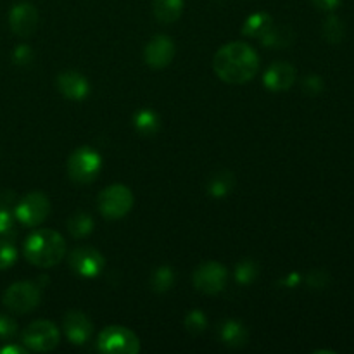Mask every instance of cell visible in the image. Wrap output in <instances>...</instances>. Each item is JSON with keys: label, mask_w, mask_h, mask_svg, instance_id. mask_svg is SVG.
I'll list each match as a JSON object with an SVG mask.
<instances>
[{"label": "cell", "mask_w": 354, "mask_h": 354, "mask_svg": "<svg viewBox=\"0 0 354 354\" xmlns=\"http://www.w3.org/2000/svg\"><path fill=\"white\" fill-rule=\"evenodd\" d=\"M328 273L325 270H313V272L308 275V286L313 287V289H325L328 286Z\"/></svg>", "instance_id": "cell-30"}, {"label": "cell", "mask_w": 354, "mask_h": 354, "mask_svg": "<svg viewBox=\"0 0 354 354\" xmlns=\"http://www.w3.org/2000/svg\"><path fill=\"white\" fill-rule=\"evenodd\" d=\"M16 322L10 317H7V315H0V341H9V339L16 335Z\"/></svg>", "instance_id": "cell-29"}, {"label": "cell", "mask_w": 354, "mask_h": 354, "mask_svg": "<svg viewBox=\"0 0 354 354\" xmlns=\"http://www.w3.org/2000/svg\"><path fill=\"white\" fill-rule=\"evenodd\" d=\"M12 59L17 66H28L33 61V52H31V48L28 45H19L12 52Z\"/></svg>", "instance_id": "cell-31"}, {"label": "cell", "mask_w": 354, "mask_h": 354, "mask_svg": "<svg viewBox=\"0 0 354 354\" xmlns=\"http://www.w3.org/2000/svg\"><path fill=\"white\" fill-rule=\"evenodd\" d=\"M0 354H26V349L21 346H6L0 349Z\"/></svg>", "instance_id": "cell-34"}, {"label": "cell", "mask_w": 354, "mask_h": 354, "mask_svg": "<svg viewBox=\"0 0 354 354\" xmlns=\"http://www.w3.org/2000/svg\"><path fill=\"white\" fill-rule=\"evenodd\" d=\"M97 346L106 354H137L140 353V341L127 327L111 325L104 328L97 339Z\"/></svg>", "instance_id": "cell-4"}, {"label": "cell", "mask_w": 354, "mask_h": 354, "mask_svg": "<svg viewBox=\"0 0 354 354\" xmlns=\"http://www.w3.org/2000/svg\"><path fill=\"white\" fill-rule=\"evenodd\" d=\"M152 10L159 23L171 24L180 19L183 12V0H154Z\"/></svg>", "instance_id": "cell-17"}, {"label": "cell", "mask_w": 354, "mask_h": 354, "mask_svg": "<svg viewBox=\"0 0 354 354\" xmlns=\"http://www.w3.org/2000/svg\"><path fill=\"white\" fill-rule=\"evenodd\" d=\"M213 69L221 82L244 85L258 73L259 55L245 41H232L214 54Z\"/></svg>", "instance_id": "cell-1"}, {"label": "cell", "mask_w": 354, "mask_h": 354, "mask_svg": "<svg viewBox=\"0 0 354 354\" xmlns=\"http://www.w3.org/2000/svg\"><path fill=\"white\" fill-rule=\"evenodd\" d=\"M185 327L190 334H194V335L203 334L207 327V320H206V317H204L203 311H199V310L189 311L185 317Z\"/></svg>", "instance_id": "cell-26"}, {"label": "cell", "mask_w": 354, "mask_h": 354, "mask_svg": "<svg viewBox=\"0 0 354 354\" xmlns=\"http://www.w3.org/2000/svg\"><path fill=\"white\" fill-rule=\"evenodd\" d=\"M61 341L57 327L48 320H37L23 332V342L28 349L37 353H48L57 348Z\"/></svg>", "instance_id": "cell-6"}, {"label": "cell", "mask_w": 354, "mask_h": 354, "mask_svg": "<svg viewBox=\"0 0 354 354\" xmlns=\"http://www.w3.org/2000/svg\"><path fill=\"white\" fill-rule=\"evenodd\" d=\"M14 228V216L7 207H0V235L9 234Z\"/></svg>", "instance_id": "cell-32"}, {"label": "cell", "mask_w": 354, "mask_h": 354, "mask_svg": "<svg viewBox=\"0 0 354 354\" xmlns=\"http://www.w3.org/2000/svg\"><path fill=\"white\" fill-rule=\"evenodd\" d=\"M92 322L82 311H69L64 317V332L73 344H85L92 337Z\"/></svg>", "instance_id": "cell-15"}, {"label": "cell", "mask_w": 354, "mask_h": 354, "mask_svg": "<svg viewBox=\"0 0 354 354\" xmlns=\"http://www.w3.org/2000/svg\"><path fill=\"white\" fill-rule=\"evenodd\" d=\"M2 301L14 313H30L40 304V289L33 282H16L3 292Z\"/></svg>", "instance_id": "cell-7"}, {"label": "cell", "mask_w": 354, "mask_h": 354, "mask_svg": "<svg viewBox=\"0 0 354 354\" xmlns=\"http://www.w3.org/2000/svg\"><path fill=\"white\" fill-rule=\"evenodd\" d=\"M93 220L88 213H83V211H78V213L73 214L68 220V232L75 239H83L86 235L92 234L93 230Z\"/></svg>", "instance_id": "cell-22"}, {"label": "cell", "mask_w": 354, "mask_h": 354, "mask_svg": "<svg viewBox=\"0 0 354 354\" xmlns=\"http://www.w3.org/2000/svg\"><path fill=\"white\" fill-rule=\"evenodd\" d=\"M235 189V176L228 169H220L213 173L207 180L206 190L211 197H225Z\"/></svg>", "instance_id": "cell-16"}, {"label": "cell", "mask_w": 354, "mask_h": 354, "mask_svg": "<svg viewBox=\"0 0 354 354\" xmlns=\"http://www.w3.org/2000/svg\"><path fill=\"white\" fill-rule=\"evenodd\" d=\"M322 33H324V38L328 44H341V41L344 40L346 26L344 23H342L341 17L328 16L327 19H325L324 28H322Z\"/></svg>", "instance_id": "cell-24"}, {"label": "cell", "mask_w": 354, "mask_h": 354, "mask_svg": "<svg viewBox=\"0 0 354 354\" xmlns=\"http://www.w3.org/2000/svg\"><path fill=\"white\" fill-rule=\"evenodd\" d=\"M57 88L62 97L69 100H83L90 92V85L83 75L76 71H64L57 76Z\"/></svg>", "instance_id": "cell-14"}, {"label": "cell", "mask_w": 354, "mask_h": 354, "mask_svg": "<svg viewBox=\"0 0 354 354\" xmlns=\"http://www.w3.org/2000/svg\"><path fill=\"white\" fill-rule=\"evenodd\" d=\"M294 38H296V35H294L292 28L272 26L266 31L265 37L261 38V41L266 47H289L294 41Z\"/></svg>", "instance_id": "cell-21"}, {"label": "cell", "mask_w": 354, "mask_h": 354, "mask_svg": "<svg viewBox=\"0 0 354 354\" xmlns=\"http://www.w3.org/2000/svg\"><path fill=\"white\" fill-rule=\"evenodd\" d=\"M173 282H175V273L169 266H159L152 272L151 275V289L154 292H166L173 287Z\"/></svg>", "instance_id": "cell-23"}, {"label": "cell", "mask_w": 354, "mask_h": 354, "mask_svg": "<svg viewBox=\"0 0 354 354\" xmlns=\"http://www.w3.org/2000/svg\"><path fill=\"white\" fill-rule=\"evenodd\" d=\"M133 127L137 131L144 137H151L159 130L161 123H159V116L152 109H140L133 116Z\"/></svg>", "instance_id": "cell-20"}, {"label": "cell", "mask_w": 354, "mask_h": 354, "mask_svg": "<svg viewBox=\"0 0 354 354\" xmlns=\"http://www.w3.org/2000/svg\"><path fill=\"white\" fill-rule=\"evenodd\" d=\"M133 206V194L127 185H111L99 196V211L107 220H120L127 216Z\"/></svg>", "instance_id": "cell-5"}, {"label": "cell", "mask_w": 354, "mask_h": 354, "mask_svg": "<svg viewBox=\"0 0 354 354\" xmlns=\"http://www.w3.org/2000/svg\"><path fill=\"white\" fill-rule=\"evenodd\" d=\"M256 277H258V266L251 259H244L235 268V279L242 286H249L251 282H254Z\"/></svg>", "instance_id": "cell-25"}, {"label": "cell", "mask_w": 354, "mask_h": 354, "mask_svg": "<svg viewBox=\"0 0 354 354\" xmlns=\"http://www.w3.org/2000/svg\"><path fill=\"white\" fill-rule=\"evenodd\" d=\"M220 337L228 348H242L248 344V330L237 320H227L220 328Z\"/></svg>", "instance_id": "cell-18"}, {"label": "cell", "mask_w": 354, "mask_h": 354, "mask_svg": "<svg viewBox=\"0 0 354 354\" xmlns=\"http://www.w3.org/2000/svg\"><path fill=\"white\" fill-rule=\"evenodd\" d=\"M102 168V159L99 152L88 145L78 147L68 159V175L75 183L85 185L93 182Z\"/></svg>", "instance_id": "cell-3"}, {"label": "cell", "mask_w": 354, "mask_h": 354, "mask_svg": "<svg viewBox=\"0 0 354 354\" xmlns=\"http://www.w3.org/2000/svg\"><path fill=\"white\" fill-rule=\"evenodd\" d=\"M194 287L207 296L221 292L227 287L228 272L221 263L218 261H206L194 272Z\"/></svg>", "instance_id": "cell-8"}, {"label": "cell", "mask_w": 354, "mask_h": 354, "mask_svg": "<svg viewBox=\"0 0 354 354\" xmlns=\"http://www.w3.org/2000/svg\"><path fill=\"white\" fill-rule=\"evenodd\" d=\"M303 90L306 95H320L324 92V80L318 75H308L306 78L303 80Z\"/></svg>", "instance_id": "cell-28"}, {"label": "cell", "mask_w": 354, "mask_h": 354, "mask_svg": "<svg viewBox=\"0 0 354 354\" xmlns=\"http://www.w3.org/2000/svg\"><path fill=\"white\" fill-rule=\"evenodd\" d=\"M265 86L272 92H283V90H289L290 86L296 82V68L289 62H275V64L270 66L265 73Z\"/></svg>", "instance_id": "cell-13"}, {"label": "cell", "mask_w": 354, "mask_h": 354, "mask_svg": "<svg viewBox=\"0 0 354 354\" xmlns=\"http://www.w3.org/2000/svg\"><path fill=\"white\" fill-rule=\"evenodd\" d=\"M66 254L64 239L54 230H37L24 242V256L38 268L59 265Z\"/></svg>", "instance_id": "cell-2"}, {"label": "cell", "mask_w": 354, "mask_h": 354, "mask_svg": "<svg viewBox=\"0 0 354 354\" xmlns=\"http://www.w3.org/2000/svg\"><path fill=\"white\" fill-rule=\"evenodd\" d=\"M273 26V17L266 12H254L242 24V35L251 38H263Z\"/></svg>", "instance_id": "cell-19"}, {"label": "cell", "mask_w": 354, "mask_h": 354, "mask_svg": "<svg viewBox=\"0 0 354 354\" xmlns=\"http://www.w3.org/2000/svg\"><path fill=\"white\" fill-rule=\"evenodd\" d=\"M311 3L322 10H332L341 3V0H311Z\"/></svg>", "instance_id": "cell-33"}, {"label": "cell", "mask_w": 354, "mask_h": 354, "mask_svg": "<svg viewBox=\"0 0 354 354\" xmlns=\"http://www.w3.org/2000/svg\"><path fill=\"white\" fill-rule=\"evenodd\" d=\"M175 57V44L166 35H156L144 50V61L152 69H165Z\"/></svg>", "instance_id": "cell-12"}, {"label": "cell", "mask_w": 354, "mask_h": 354, "mask_svg": "<svg viewBox=\"0 0 354 354\" xmlns=\"http://www.w3.org/2000/svg\"><path fill=\"white\" fill-rule=\"evenodd\" d=\"M17 259L16 248L10 242L0 241V270H7L12 266Z\"/></svg>", "instance_id": "cell-27"}, {"label": "cell", "mask_w": 354, "mask_h": 354, "mask_svg": "<svg viewBox=\"0 0 354 354\" xmlns=\"http://www.w3.org/2000/svg\"><path fill=\"white\" fill-rule=\"evenodd\" d=\"M38 10L33 3L19 2L10 9L9 26L17 37L28 38L37 31L38 28Z\"/></svg>", "instance_id": "cell-11"}, {"label": "cell", "mask_w": 354, "mask_h": 354, "mask_svg": "<svg viewBox=\"0 0 354 354\" xmlns=\"http://www.w3.org/2000/svg\"><path fill=\"white\" fill-rule=\"evenodd\" d=\"M48 213H50V203L47 196L41 192H31L17 203L14 216L26 227H38L47 220Z\"/></svg>", "instance_id": "cell-9"}, {"label": "cell", "mask_w": 354, "mask_h": 354, "mask_svg": "<svg viewBox=\"0 0 354 354\" xmlns=\"http://www.w3.org/2000/svg\"><path fill=\"white\" fill-rule=\"evenodd\" d=\"M69 266H71L76 275L83 277V279H93V277L100 275V272L106 266V261H104V256L97 249L83 245V248H76L71 252Z\"/></svg>", "instance_id": "cell-10"}]
</instances>
